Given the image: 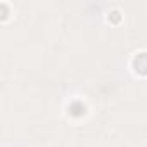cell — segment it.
I'll return each instance as SVG.
<instances>
[{"label":"cell","mask_w":147,"mask_h":147,"mask_svg":"<svg viewBox=\"0 0 147 147\" xmlns=\"http://www.w3.org/2000/svg\"><path fill=\"white\" fill-rule=\"evenodd\" d=\"M133 67L140 75H147V54H138L133 59Z\"/></svg>","instance_id":"cell-1"},{"label":"cell","mask_w":147,"mask_h":147,"mask_svg":"<svg viewBox=\"0 0 147 147\" xmlns=\"http://www.w3.org/2000/svg\"><path fill=\"white\" fill-rule=\"evenodd\" d=\"M69 114L71 116H75V118H80V116H83L85 114V106L82 104V102H73L71 106H69Z\"/></svg>","instance_id":"cell-2"}]
</instances>
